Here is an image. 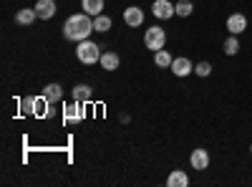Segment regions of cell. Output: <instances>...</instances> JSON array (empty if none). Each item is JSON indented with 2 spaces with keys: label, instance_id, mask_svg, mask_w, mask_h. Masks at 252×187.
Returning <instances> with one entry per match:
<instances>
[{
  "label": "cell",
  "instance_id": "d6986e66",
  "mask_svg": "<svg viewBox=\"0 0 252 187\" xmlns=\"http://www.w3.org/2000/svg\"><path fill=\"white\" fill-rule=\"evenodd\" d=\"M43 96H46L51 104L61 101V99H63V89H61V84H48V86L43 89Z\"/></svg>",
  "mask_w": 252,
  "mask_h": 187
},
{
  "label": "cell",
  "instance_id": "8992f818",
  "mask_svg": "<svg viewBox=\"0 0 252 187\" xmlns=\"http://www.w3.org/2000/svg\"><path fill=\"white\" fill-rule=\"evenodd\" d=\"M224 28H227V33H232V36L245 33V31H247V15H245V13H232V15L227 18Z\"/></svg>",
  "mask_w": 252,
  "mask_h": 187
},
{
  "label": "cell",
  "instance_id": "2e32d148",
  "mask_svg": "<svg viewBox=\"0 0 252 187\" xmlns=\"http://www.w3.org/2000/svg\"><path fill=\"white\" fill-rule=\"evenodd\" d=\"M83 104L81 101H73V104H68L66 107V112H63V116H66V121H81L83 119Z\"/></svg>",
  "mask_w": 252,
  "mask_h": 187
},
{
  "label": "cell",
  "instance_id": "4fadbf2b",
  "mask_svg": "<svg viewBox=\"0 0 252 187\" xmlns=\"http://www.w3.org/2000/svg\"><path fill=\"white\" fill-rule=\"evenodd\" d=\"M35 18H38L35 8H20V10L15 13V23H18V26H33Z\"/></svg>",
  "mask_w": 252,
  "mask_h": 187
},
{
  "label": "cell",
  "instance_id": "603a6c76",
  "mask_svg": "<svg viewBox=\"0 0 252 187\" xmlns=\"http://www.w3.org/2000/svg\"><path fill=\"white\" fill-rule=\"evenodd\" d=\"M250 154H252V144H250Z\"/></svg>",
  "mask_w": 252,
  "mask_h": 187
},
{
  "label": "cell",
  "instance_id": "7c38bea8",
  "mask_svg": "<svg viewBox=\"0 0 252 187\" xmlns=\"http://www.w3.org/2000/svg\"><path fill=\"white\" fill-rule=\"evenodd\" d=\"M71 94H73V101H81V104H89L94 99V89L89 84H76Z\"/></svg>",
  "mask_w": 252,
  "mask_h": 187
},
{
  "label": "cell",
  "instance_id": "e0dca14e",
  "mask_svg": "<svg viewBox=\"0 0 252 187\" xmlns=\"http://www.w3.org/2000/svg\"><path fill=\"white\" fill-rule=\"evenodd\" d=\"M166 185L169 187H187L189 185V175L184 170H174L169 177H166Z\"/></svg>",
  "mask_w": 252,
  "mask_h": 187
},
{
  "label": "cell",
  "instance_id": "7a4b0ae2",
  "mask_svg": "<svg viewBox=\"0 0 252 187\" xmlns=\"http://www.w3.org/2000/svg\"><path fill=\"white\" fill-rule=\"evenodd\" d=\"M101 46L91 43V40H81V43H76V58L81 61L83 66H94L101 61Z\"/></svg>",
  "mask_w": 252,
  "mask_h": 187
},
{
  "label": "cell",
  "instance_id": "30bf717a",
  "mask_svg": "<svg viewBox=\"0 0 252 187\" xmlns=\"http://www.w3.org/2000/svg\"><path fill=\"white\" fill-rule=\"evenodd\" d=\"M56 0H38L35 3V13H38V18L40 20H51L53 15H56Z\"/></svg>",
  "mask_w": 252,
  "mask_h": 187
},
{
  "label": "cell",
  "instance_id": "5b68a950",
  "mask_svg": "<svg viewBox=\"0 0 252 187\" xmlns=\"http://www.w3.org/2000/svg\"><path fill=\"white\" fill-rule=\"evenodd\" d=\"M152 13H154V18H159V20H172V18L177 15V3H172V0H154Z\"/></svg>",
  "mask_w": 252,
  "mask_h": 187
},
{
  "label": "cell",
  "instance_id": "44dd1931",
  "mask_svg": "<svg viewBox=\"0 0 252 187\" xmlns=\"http://www.w3.org/2000/svg\"><path fill=\"white\" fill-rule=\"evenodd\" d=\"M192 13H194V3H192V0H179V3H177V15L179 18H189Z\"/></svg>",
  "mask_w": 252,
  "mask_h": 187
},
{
  "label": "cell",
  "instance_id": "7402d4cb",
  "mask_svg": "<svg viewBox=\"0 0 252 187\" xmlns=\"http://www.w3.org/2000/svg\"><path fill=\"white\" fill-rule=\"evenodd\" d=\"M194 74L202 76V78H207L209 74H212V64H209V61H199V64L194 66Z\"/></svg>",
  "mask_w": 252,
  "mask_h": 187
},
{
  "label": "cell",
  "instance_id": "9a60e30c",
  "mask_svg": "<svg viewBox=\"0 0 252 187\" xmlns=\"http://www.w3.org/2000/svg\"><path fill=\"white\" fill-rule=\"evenodd\" d=\"M81 8H83V13L96 18V15L103 13V0H81Z\"/></svg>",
  "mask_w": 252,
  "mask_h": 187
},
{
  "label": "cell",
  "instance_id": "8fae6325",
  "mask_svg": "<svg viewBox=\"0 0 252 187\" xmlns=\"http://www.w3.org/2000/svg\"><path fill=\"white\" fill-rule=\"evenodd\" d=\"M98 64H101V69H103V71H116V69H119V64H121V58H119V53H116V51H103Z\"/></svg>",
  "mask_w": 252,
  "mask_h": 187
},
{
  "label": "cell",
  "instance_id": "9c48e42d",
  "mask_svg": "<svg viewBox=\"0 0 252 187\" xmlns=\"http://www.w3.org/2000/svg\"><path fill=\"white\" fill-rule=\"evenodd\" d=\"M189 164H192V170H197V172H202V170H207L209 167V152L207 150H194L192 154H189Z\"/></svg>",
  "mask_w": 252,
  "mask_h": 187
},
{
  "label": "cell",
  "instance_id": "52a82bcc",
  "mask_svg": "<svg viewBox=\"0 0 252 187\" xmlns=\"http://www.w3.org/2000/svg\"><path fill=\"white\" fill-rule=\"evenodd\" d=\"M172 74L179 76V78H184V76H189V74H194V64H192L187 56H179V58L172 61Z\"/></svg>",
  "mask_w": 252,
  "mask_h": 187
},
{
  "label": "cell",
  "instance_id": "ffe728a7",
  "mask_svg": "<svg viewBox=\"0 0 252 187\" xmlns=\"http://www.w3.org/2000/svg\"><path fill=\"white\" fill-rule=\"evenodd\" d=\"M109 28H111V18H109V15L101 13V15L94 18V31H96V33H106Z\"/></svg>",
  "mask_w": 252,
  "mask_h": 187
},
{
  "label": "cell",
  "instance_id": "ac0fdd59",
  "mask_svg": "<svg viewBox=\"0 0 252 187\" xmlns=\"http://www.w3.org/2000/svg\"><path fill=\"white\" fill-rule=\"evenodd\" d=\"M222 48H224L227 56H237V53H240V36H232V33H229V38L222 43Z\"/></svg>",
  "mask_w": 252,
  "mask_h": 187
},
{
  "label": "cell",
  "instance_id": "3957f363",
  "mask_svg": "<svg viewBox=\"0 0 252 187\" xmlns=\"http://www.w3.org/2000/svg\"><path fill=\"white\" fill-rule=\"evenodd\" d=\"M144 46L149 48V51H161L166 46V31L161 26H152V28H146L144 33Z\"/></svg>",
  "mask_w": 252,
  "mask_h": 187
},
{
  "label": "cell",
  "instance_id": "5bb4252c",
  "mask_svg": "<svg viewBox=\"0 0 252 187\" xmlns=\"http://www.w3.org/2000/svg\"><path fill=\"white\" fill-rule=\"evenodd\" d=\"M172 61H174V56L166 51V48L154 51V64H157V69H172Z\"/></svg>",
  "mask_w": 252,
  "mask_h": 187
},
{
  "label": "cell",
  "instance_id": "ba28073f",
  "mask_svg": "<svg viewBox=\"0 0 252 187\" xmlns=\"http://www.w3.org/2000/svg\"><path fill=\"white\" fill-rule=\"evenodd\" d=\"M124 23L129 26V28H139L144 23V10L139 5H129L124 10Z\"/></svg>",
  "mask_w": 252,
  "mask_h": 187
},
{
  "label": "cell",
  "instance_id": "6da1fadb",
  "mask_svg": "<svg viewBox=\"0 0 252 187\" xmlns=\"http://www.w3.org/2000/svg\"><path fill=\"white\" fill-rule=\"evenodd\" d=\"M91 33H94V18L89 13H76L63 23V36H66L68 40H73V43L89 40Z\"/></svg>",
  "mask_w": 252,
  "mask_h": 187
},
{
  "label": "cell",
  "instance_id": "277c9868",
  "mask_svg": "<svg viewBox=\"0 0 252 187\" xmlns=\"http://www.w3.org/2000/svg\"><path fill=\"white\" fill-rule=\"evenodd\" d=\"M48 99L46 96H26L20 99V109H23V114H35V116H46V107H48Z\"/></svg>",
  "mask_w": 252,
  "mask_h": 187
}]
</instances>
